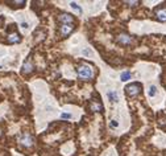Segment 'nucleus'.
<instances>
[{
	"instance_id": "f257e3e1",
	"label": "nucleus",
	"mask_w": 166,
	"mask_h": 156,
	"mask_svg": "<svg viewBox=\"0 0 166 156\" xmlns=\"http://www.w3.org/2000/svg\"><path fill=\"white\" fill-rule=\"evenodd\" d=\"M77 73H78L79 79H82V81H90L94 77L95 71L92 69V66L88 65V63H82V65H79L77 67Z\"/></svg>"
},
{
	"instance_id": "f03ea898",
	"label": "nucleus",
	"mask_w": 166,
	"mask_h": 156,
	"mask_svg": "<svg viewBox=\"0 0 166 156\" xmlns=\"http://www.w3.org/2000/svg\"><path fill=\"white\" fill-rule=\"evenodd\" d=\"M19 143L21 146L24 147H32L34 144V136L33 135H30V134H28V132H22V134H20L19 136Z\"/></svg>"
},
{
	"instance_id": "7ed1b4c3",
	"label": "nucleus",
	"mask_w": 166,
	"mask_h": 156,
	"mask_svg": "<svg viewBox=\"0 0 166 156\" xmlns=\"http://www.w3.org/2000/svg\"><path fill=\"white\" fill-rule=\"evenodd\" d=\"M141 90H142V86H141V83H129V85H126L125 86V93L128 97H136V95H138L141 93Z\"/></svg>"
},
{
	"instance_id": "20e7f679",
	"label": "nucleus",
	"mask_w": 166,
	"mask_h": 156,
	"mask_svg": "<svg viewBox=\"0 0 166 156\" xmlns=\"http://www.w3.org/2000/svg\"><path fill=\"white\" fill-rule=\"evenodd\" d=\"M116 42L123 46H128V45H132L133 44V38H132V36H129L128 33H121L116 37Z\"/></svg>"
},
{
	"instance_id": "39448f33",
	"label": "nucleus",
	"mask_w": 166,
	"mask_h": 156,
	"mask_svg": "<svg viewBox=\"0 0 166 156\" xmlns=\"http://www.w3.org/2000/svg\"><path fill=\"white\" fill-rule=\"evenodd\" d=\"M58 21L62 24V25H73L74 23V16L67 13V12H62L61 15L58 16Z\"/></svg>"
},
{
	"instance_id": "423d86ee",
	"label": "nucleus",
	"mask_w": 166,
	"mask_h": 156,
	"mask_svg": "<svg viewBox=\"0 0 166 156\" xmlns=\"http://www.w3.org/2000/svg\"><path fill=\"white\" fill-rule=\"evenodd\" d=\"M33 70H34V63L30 57H28L22 63L21 71H22V74H30V73H33Z\"/></svg>"
},
{
	"instance_id": "0eeeda50",
	"label": "nucleus",
	"mask_w": 166,
	"mask_h": 156,
	"mask_svg": "<svg viewBox=\"0 0 166 156\" xmlns=\"http://www.w3.org/2000/svg\"><path fill=\"white\" fill-rule=\"evenodd\" d=\"M154 15H156L157 20H160L162 23H166V7L161 5V7H157L154 9Z\"/></svg>"
},
{
	"instance_id": "6e6552de",
	"label": "nucleus",
	"mask_w": 166,
	"mask_h": 156,
	"mask_svg": "<svg viewBox=\"0 0 166 156\" xmlns=\"http://www.w3.org/2000/svg\"><path fill=\"white\" fill-rule=\"evenodd\" d=\"M20 41H21V36L17 32H13V33L8 34V42L9 44H19Z\"/></svg>"
},
{
	"instance_id": "1a4fd4ad",
	"label": "nucleus",
	"mask_w": 166,
	"mask_h": 156,
	"mask_svg": "<svg viewBox=\"0 0 166 156\" xmlns=\"http://www.w3.org/2000/svg\"><path fill=\"white\" fill-rule=\"evenodd\" d=\"M90 110L94 111V113H102V111H103V105H102V103H99L98 101H91Z\"/></svg>"
},
{
	"instance_id": "9d476101",
	"label": "nucleus",
	"mask_w": 166,
	"mask_h": 156,
	"mask_svg": "<svg viewBox=\"0 0 166 156\" xmlns=\"http://www.w3.org/2000/svg\"><path fill=\"white\" fill-rule=\"evenodd\" d=\"M73 25H61V28H59V32H61V36L62 37H67L71 32H73Z\"/></svg>"
},
{
	"instance_id": "9b49d317",
	"label": "nucleus",
	"mask_w": 166,
	"mask_h": 156,
	"mask_svg": "<svg viewBox=\"0 0 166 156\" xmlns=\"http://www.w3.org/2000/svg\"><path fill=\"white\" fill-rule=\"evenodd\" d=\"M108 99L111 102H119L120 101V95H119V93L116 90H111V91H108Z\"/></svg>"
},
{
	"instance_id": "f8f14e48",
	"label": "nucleus",
	"mask_w": 166,
	"mask_h": 156,
	"mask_svg": "<svg viewBox=\"0 0 166 156\" xmlns=\"http://www.w3.org/2000/svg\"><path fill=\"white\" fill-rule=\"evenodd\" d=\"M132 78V73H130L129 70H126V71H123V73L120 74V79L123 82H126V81H129V79Z\"/></svg>"
},
{
	"instance_id": "ddd939ff",
	"label": "nucleus",
	"mask_w": 166,
	"mask_h": 156,
	"mask_svg": "<svg viewBox=\"0 0 166 156\" xmlns=\"http://www.w3.org/2000/svg\"><path fill=\"white\" fill-rule=\"evenodd\" d=\"M8 4H11V7H13V8H19V7L25 5V2L24 0H16V2H8Z\"/></svg>"
},
{
	"instance_id": "4468645a",
	"label": "nucleus",
	"mask_w": 166,
	"mask_h": 156,
	"mask_svg": "<svg viewBox=\"0 0 166 156\" xmlns=\"http://www.w3.org/2000/svg\"><path fill=\"white\" fill-rule=\"evenodd\" d=\"M70 7H71V8H73V9H74L75 12H78V13H82V12H83V11H82V8H81V7H79V5H78V4H77V3H75V2H71V3H70Z\"/></svg>"
},
{
	"instance_id": "2eb2a0df",
	"label": "nucleus",
	"mask_w": 166,
	"mask_h": 156,
	"mask_svg": "<svg viewBox=\"0 0 166 156\" xmlns=\"http://www.w3.org/2000/svg\"><path fill=\"white\" fill-rule=\"evenodd\" d=\"M148 94H149V97H154V95L157 94V87L156 86H150L149 87V91H148Z\"/></svg>"
},
{
	"instance_id": "dca6fc26",
	"label": "nucleus",
	"mask_w": 166,
	"mask_h": 156,
	"mask_svg": "<svg viewBox=\"0 0 166 156\" xmlns=\"http://www.w3.org/2000/svg\"><path fill=\"white\" fill-rule=\"evenodd\" d=\"M124 4L125 5H128V7H136V5H138V4H140V2H129V0H125L124 2Z\"/></svg>"
},
{
	"instance_id": "f3484780",
	"label": "nucleus",
	"mask_w": 166,
	"mask_h": 156,
	"mask_svg": "<svg viewBox=\"0 0 166 156\" xmlns=\"http://www.w3.org/2000/svg\"><path fill=\"white\" fill-rule=\"evenodd\" d=\"M119 127V122L116 119H112V121L109 122V129H117Z\"/></svg>"
},
{
	"instance_id": "a211bd4d",
	"label": "nucleus",
	"mask_w": 166,
	"mask_h": 156,
	"mask_svg": "<svg viewBox=\"0 0 166 156\" xmlns=\"http://www.w3.org/2000/svg\"><path fill=\"white\" fill-rule=\"evenodd\" d=\"M71 118V114L69 113H62L61 114V119H70Z\"/></svg>"
},
{
	"instance_id": "6ab92c4d",
	"label": "nucleus",
	"mask_w": 166,
	"mask_h": 156,
	"mask_svg": "<svg viewBox=\"0 0 166 156\" xmlns=\"http://www.w3.org/2000/svg\"><path fill=\"white\" fill-rule=\"evenodd\" d=\"M21 27L24 28V29H26V28H28V23H25V21H22V23H21Z\"/></svg>"
},
{
	"instance_id": "aec40b11",
	"label": "nucleus",
	"mask_w": 166,
	"mask_h": 156,
	"mask_svg": "<svg viewBox=\"0 0 166 156\" xmlns=\"http://www.w3.org/2000/svg\"><path fill=\"white\" fill-rule=\"evenodd\" d=\"M2 136H3V131L0 130V138H2Z\"/></svg>"
}]
</instances>
